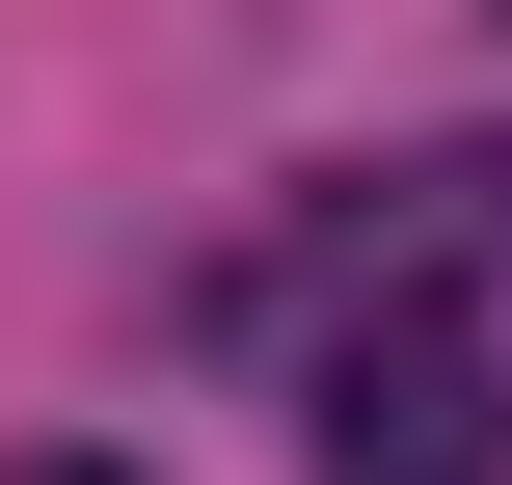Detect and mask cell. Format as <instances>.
<instances>
[{
    "mask_svg": "<svg viewBox=\"0 0 512 485\" xmlns=\"http://www.w3.org/2000/svg\"><path fill=\"white\" fill-rule=\"evenodd\" d=\"M297 432H324V485H512V351H486V297H459V270H378V297L324 324Z\"/></svg>",
    "mask_w": 512,
    "mask_h": 485,
    "instance_id": "1",
    "label": "cell"
},
{
    "mask_svg": "<svg viewBox=\"0 0 512 485\" xmlns=\"http://www.w3.org/2000/svg\"><path fill=\"white\" fill-rule=\"evenodd\" d=\"M0 485H135V459H0Z\"/></svg>",
    "mask_w": 512,
    "mask_h": 485,
    "instance_id": "2",
    "label": "cell"
},
{
    "mask_svg": "<svg viewBox=\"0 0 512 485\" xmlns=\"http://www.w3.org/2000/svg\"><path fill=\"white\" fill-rule=\"evenodd\" d=\"M486 27H512V0H486Z\"/></svg>",
    "mask_w": 512,
    "mask_h": 485,
    "instance_id": "3",
    "label": "cell"
}]
</instances>
